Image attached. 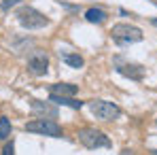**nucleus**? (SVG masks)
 <instances>
[{
  "label": "nucleus",
  "mask_w": 157,
  "mask_h": 155,
  "mask_svg": "<svg viewBox=\"0 0 157 155\" xmlns=\"http://www.w3.org/2000/svg\"><path fill=\"white\" fill-rule=\"evenodd\" d=\"M77 136H78V140H81V145L87 147V149H106V147H110V140H108V136L102 130L81 128L77 132Z\"/></svg>",
  "instance_id": "f257e3e1"
},
{
  "label": "nucleus",
  "mask_w": 157,
  "mask_h": 155,
  "mask_svg": "<svg viewBox=\"0 0 157 155\" xmlns=\"http://www.w3.org/2000/svg\"><path fill=\"white\" fill-rule=\"evenodd\" d=\"M113 34V41L119 43V45H132V43H140L142 41V30L130 24H117L110 30Z\"/></svg>",
  "instance_id": "f03ea898"
},
{
  "label": "nucleus",
  "mask_w": 157,
  "mask_h": 155,
  "mask_svg": "<svg viewBox=\"0 0 157 155\" xmlns=\"http://www.w3.org/2000/svg\"><path fill=\"white\" fill-rule=\"evenodd\" d=\"M89 110L100 121H113V119H117L121 115V108L115 102H108V100H91L89 102Z\"/></svg>",
  "instance_id": "7ed1b4c3"
},
{
  "label": "nucleus",
  "mask_w": 157,
  "mask_h": 155,
  "mask_svg": "<svg viewBox=\"0 0 157 155\" xmlns=\"http://www.w3.org/2000/svg\"><path fill=\"white\" fill-rule=\"evenodd\" d=\"M17 19H19V24L28 30H38V28H45L49 24V19L40 13V11H36V9H32V6H21L19 9V13H17Z\"/></svg>",
  "instance_id": "20e7f679"
},
{
  "label": "nucleus",
  "mask_w": 157,
  "mask_h": 155,
  "mask_svg": "<svg viewBox=\"0 0 157 155\" xmlns=\"http://www.w3.org/2000/svg\"><path fill=\"white\" fill-rule=\"evenodd\" d=\"M24 128L28 132H34V134H40V136H53V138H59L64 136V130L59 128L53 119H34V121H28Z\"/></svg>",
  "instance_id": "39448f33"
},
{
  "label": "nucleus",
  "mask_w": 157,
  "mask_h": 155,
  "mask_svg": "<svg viewBox=\"0 0 157 155\" xmlns=\"http://www.w3.org/2000/svg\"><path fill=\"white\" fill-rule=\"evenodd\" d=\"M47 68H49V57L45 51H32L28 57V70L36 77H43L47 75Z\"/></svg>",
  "instance_id": "423d86ee"
},
{
  "label": "nucleus",
  "mask_w": 157,
  "mask_h": 155,
  "mask_svg": "<svg viewBox=\"0 0 157 155\" xmlns=\"http://www.w3.org/2000/svg\"><path fill=\"white\" fill-rule=\"evenodd\" d=\"M30 108H32V113H36V115H38V117H43V119H55V117H57V108H55L51 102L32 100Z\"/></svg>",
  "instance_id": "0eeeda50"
},
{
  "label": "nucleus",
  "mask_w": 157,
  "mask_h": 155,
  "mask_svg": "<svg viewBox=\"0 0 157 155\" xmlns=\"http://www.w3.org/2000/svg\"><path fill=\"white\" fill-rule=\"evenodd\" d=\"M123 77H130L134 81H142L144 79V68L142 66H138V64H123V66H119L117 68Z\"/></svg>",
  "instance_id": "6e6552de"
},
{
  "label": "nucleus",
  "mask_w": 157,
  "mask_h": 155,
  "mask_svg": "<svg viewBox=\"0 0 157 155\" xmlns=\"http://www.w3.org/2000/svg\"><path fill=\"white\" fill-rule=\"evenodd\" d=\"M78 91L77 85H72V83H55V85H51V94H57V96H75Z\"/></svg>",
  "instance_id": "1a4fd4ad"
},
{
  "label": "nucleus",
  "mask_w": 157,
  "mask_h": 155,
  "mask_svg": "<svg viewBox=\"0 0 157 155\" xmlns=\"http://www.w3.org/2000/svg\"><path fill=\"white\" fill-rule=\"evenodd\" d=\"M49 102H53V104H64V106H70V108H81V106H83V102H81V100H75V98H70V96H57V94H51Z\"/></svg>",
  "instance_id": "9d476101"
},
{
  "label": "nucleus",
  "mask_w": 157,
  "mask_h": 155,
  "mask_svg": "<svg viewBox=\"0 0 157 155\" xmlns=\"http://www.w3.org/2000/svg\"><path fill=\"white\" fill-rule=\"evenodd\" d=\"M106 17H108V15H106L102 9H89V11L85 13V19H87L89 24H104Z\"/></svg>",
  "instance_id": "9b49d317"
},
{
  "label": "nucleus",
  "mask_w": 157,
  "mask_h": 155,
  "mask_svg": "<svg viewBox=\"0 0 157 155\" xmlns=\"http://www.w3.org/2000/svg\"><path fill=\"white\" fill-rule=\"evenodd\" d=\"M64 62L68 66H72V68H81L83 66V57L78 53H64Z\"/></svg>",
  "instance_id": "f8f14e48"
},
{
  "label": "nucleus",
  "mask_w": 157,
  "mask_h": 155,
  "mask_svg": "<svg viewBox=\"0 0 157 155\" xmlns=\"http://www.w3.org/2000/svg\"><path fill=\"white\" fill-rule=\"evenodd\" d=\"M11 121H9V117H0V140H6L9 136H11Z\"/></svg>",
  "instance_id": "ddd939ff"
},
{
  "label": "nucleus",
  "mask_w": 157,
  "mask_h": 155,
  "mask_svg": "<svg viewBox=\"0 0 157 155\" xmlns=\"http://www.w3.org/2000/svg\"><path fill=\"white\" fill-rule=\"evenodd\" d=\"M21 0H2V4H0V9L2 11H9L11 6H15V4H19Z\"/></svg>",
  "instance_id": "4468645a"
},
{
  "label": "nucleus",
  "mask_w": 157,
  "mask_h": 155,
  "mask_svg": "<svg viewBox=\"0 0 157 155\" xmlns=\"http://www.w3.org/2000/svg\"><path fill=\"white\" fill-rule=\"evenodd\" d=\"M2 155H15V145L13 142H6L4 149H2Z\"/></svg>",
  "instance_id": "2eb2a0df"
},
{
  "label": "nucleus",
  "mask_w": 157,
  "mask_h": 155,
  "mask_svg": "<svg viewBox=\"0 0 157 155\" xmlns=\"http://www.w3.org/2000/svg\"><path fill=\"white\" fill-rule=\"evenodd\" d=\"M151 24H153V26L157 28V17H153V19H151Z\"/></svg>",
  "instance_id": "dca6fc26"
},
{
  "label": "nucleus",
  "mask_w": 157,
  "mask_h": 155,
  "mask_svg": "<svg viewBox=\"0 0 157 155\" xmlns=\"http://www.w3.org/2000/svg\"><path fill=\"white\" fill-rule=\"evenodd\" d=\"M153 155H157V149H155V151H153Z\"/></svg>",
  "instance_id": "f3484780"
}]
</instances>
